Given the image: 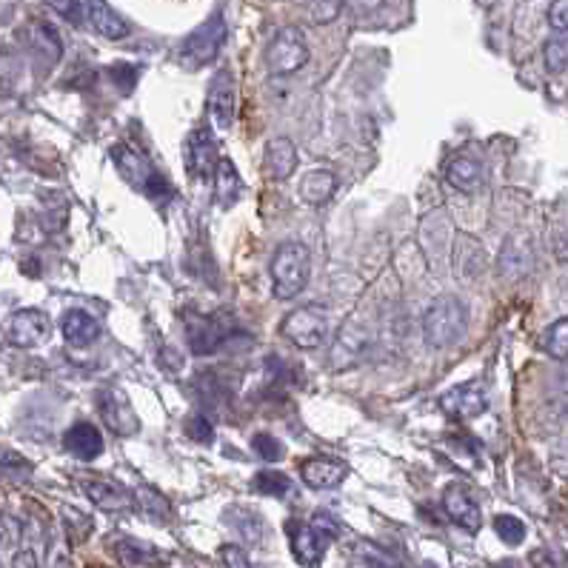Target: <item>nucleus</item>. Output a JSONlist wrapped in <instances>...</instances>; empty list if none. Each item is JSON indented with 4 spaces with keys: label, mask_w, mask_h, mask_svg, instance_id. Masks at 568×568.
Masks as SVG:
<instances>
[{
    "label": "nucleus",
    "mask_w": 568,
    "mask_h": 568,
    "mask_svg": "<svg viewBox=\"0 0 568 568\" xmlns=\"http://www.w3.org/2000/svg\"><path fill=\"white\" fill-rule=\"evenodd\" d=\"M312 277V255L303 243L286 240L272 257V292L277 300H294Z\"/></svg>",
    "instance_id": "nucleus-1"
},
{
    "label": "nucleus",
    "mask_w": 568,
    "mask_h": 568,
    "mask_svg": "<svg viewBox=\"0 0 568 568\" xmlns=\"http://www.w3.org/2000/svg\"><path fill=\"white\" fill-rule=\"evenodd\" d=\"M112 160H115V169L120 172V177L135 192H143L152 200H169L172 197V183L149 163V157L138 152V149H132L129 143H118L112 149Z\"/></svg>",
    "instance_id": "nucleus-2"
},
{
    "label": "nucleus",
    "mask_w": 568,
    "mask_h": 568,
    "mask_svg": "<svg viewBox=\"0 0 568 568\" xmlns=\"http://www.w3.org/2000/svg\"><path fill=\"white\" fill-rule=\"evenodd\" d=\"M466 320H469V312L463 300L454 294H443L423 314V337L431 349H446L466 332Z\"/></svg>",
    "instance_id": "nucleus-3"
},
{
    "label": "nucleus",
    "mask_w": 568,
    "mask_h": 568,
    "mask_svg": "<svg viewBox=\"0 0 568 568\" xmlns=\"http://www.w3.org/2000/svg\"><path fill=\"white\" fill-rule=\"evenodd\" d=\"M226 38H229V26H226L223 15H212L206 23H200L189 38L183 40V46H180V66L189 69V72H197V69L209 66L220 55Z\"/></svg>",
    "instance_id": "nucleus-4"
},
{
    "label": "nucleus",
    "mask_w": 568,
    "mask_h": 568,
    "mask_svg": "<svg viewBox=\"0 0 568 568\" xmlns=\"http://www.w3.org/2000/svg\"><path fill=\"white\" fill-rule=\"evenodd\" d=\"M280 334L294 343L297 349H306V352H314L323 346L326 334H329V312L320 306V303H306L300 309L286 314L283 326H280Z\"/></svg>",
    "instance_id": "nucleus-5"
},
{
    "label": "nucleus",
    "mask_w": 568,
    "mask_h": 568,
    "mask_svg": "<svg viewBox=\"0 0 568 568\" xmlns=\"http://www.w3.org/2000/svg\"><path fill=\"white\" fill-rule=\"evenodd\" d=\"M309 63V40L300 26H283L266 49V66L277 78L300 72Z\"/></svg>",
    "instance_id": "nucleus-6"
},
{
    "label": "nucleus",
    "mask_w": 568,
    "mask_h": 568,
    "mask_svg": "<svg viewBox=\"0 0 568 568\" xmlns=\"http://www.w3.org/2000/svg\"><path fill=\"white\" fill-rule=\"evenodd\" d=\"M98 412L103 423L118 437H135L140 431V417L135 414L123 389H103L98 394Z\"/></svg>",
    "instance_id": "nucleus-7"
},
{
    "label": "nucleus",
    "mask_w": 568,
    "mask_h": 568,
    "mask_svg": "<svg viewBox=\"0 0 568 568\" xmlns=\"http://www.w3.org/2000/svg\"><path fill=\"white\" fill-rule=\"evenodd\" d=\"M369 343H372V337L357 320L343 323V329L334 337L332 354H329V363H332L334 372H346V369L357 366L369 352Z\"/></svg>",
    "instance_id": "nucleus-8"
},
{
    "label": "nucleus",
    "mask_w": 568,
    "mask_h": 568,
    "mask_svg": "<svg viewBox=\"0 0 568 568\" xmlns=\"http://www.w3.org/2000/svg\"><path fill=\"white\" fill-rule=\"evenodd\" d=\"M183 157H186V172L195 177V180H209L215 177L217 163V146L212 132L206 126L195 129L189 138H186V146H183Z\"/></svg>",
    "instance_id": "nucleus-9"
},
{
    "label": "nucleus",
    "mask_w": 568,
    "mask_h": 568,
    "mask_svg": "<svg viewBox=\"0 0 568 568\" xmlns=\"http://www.w3.org/2000/svg\"><path fill=\"white\" fill-rule=\"evenodd\" d=\"M6 334H9L12 346L35 349L52 334V320H49V314L40 312V309H20V312L9 317Z\"/></svg>",
    "instance_id": "nucleus-10"
},
{
    "label": "nucleus",
    "mask_w": 568,
    "mask_h": 568,
    "mask_svg": "<svg viewBox=\"0 0 568 568\" xmlns=\"http://www.w3.org/2000/svg\"><path fill=\"white\" fill-rule=\"evenodd\" d=\"M443 511L449 514L454 526L466 529L469 534H477L483 529V511L477 506V500L469 494V489H463L460 483L446 486V491H443Z\"/></svg>",
    "instance_id": "nucleus-11"
},
{
    "label": "nucleus",
    "mask_w": 568,
    "mask_h": 568,
    "mask_svg": "<svg viewBox=\"0 0 568 568\" xmlns=\"http://www.w3.org/2000/svg\"><path fill=\"white\" fill-rule=\"evenodd\" d=\"M437 406L454 420H471V417H480L489 409V397L477 383H463V386H454L443 394L437 400Z\"/></svg>",
    "instance_id": "nucleus-12"
},
{
    "label": "nucleus",
    "mask_w": 568,
    "mask_h": 568,
    "mask_svg": "<svg viewBox=\"0 0 568 568\" xmlns=\"http://www.w3.org/2000/svg\"><path fill=\"white\" fill-rule=\"evenodd\" d=\"M349 474V466L334 457H309L300 463V480L314 491L337 489Z\"/></svg>",
    "instance_id": "nucleus-13"
},
{
    "label": "nucleus",
    "mask_w": 568,
    "mask_h": 568,
    "mask_svg": "<svg viewBox=\"0 0 568 568\" xmlns=\"http://www.w3.org/2000/svg\"><path fill=\"white\" fill-rule=\"evenodd\" d=\"M80 489L103 511H123L135 503L132 491L126 489V486H120V483H115V480H106V477H83V480H80Z\"/></svg>",
    "instance_id": "nucleus-14"
},
{
    "label": "nucleus",
    "mask_w": 568,
    "mask_h": 568,
    "mask_svg": "<svg viewBox=\"0 0 568 568\" xmlns=\"http://www.w3.org/2000/svg\"><path fill=\"white\" fill-rule=\"evenodd\" d=\"M286 534H289V546H292L294 560L300 566L317 568L323 554H326V543L314 534V529L309 523H300V520H289L286 523Z\"/></svg>",
    "instance_id": "nucleus-15"
},
{
    "label": "nucleus",
    "mask_w": 568,
    "mask_h": 568,
    "mask_svg": "<svg viewBox=\"0 0 568 568\" xmlns=\"http://www.w3.org/2000/svg\"><path fill=\"white\" fill-rule=\"evenodd\" d=\"M186 340H189V349L197 357L203 354L217 352L226 340V332L220 329L215 317H206V314H186Z\"/></svg>",
    "instance_id": "nucleus-16"
},
{
    "label": "nucleus",
    "mask_w": 568,
    "mask_h": 568,
    "mask_svg": "<svg viewBox=\"0 0 568 568\" xmlns=\"http://www.w3.org/2000/svg\"><path fill=\"white\" fill-rule=\"evenodd\" d=\"M209 112L217 129H229L235 120V80L226 69H220L209 86Z\"/></svg>",
    "instance_id": "nucleus-17"
},
{
    "label": "nucleus",
    "mask_w": 568,
    "mask_h": 568,
    "mask_svg": "<svg viewBox=\"0 0 568 568\" xmlns=\"http://www.w3.org/2000/svg\"><path fill=\"white\" fill-rule=\"evenodd\" d=\"M63 449L69 451L75 460L89 463V460H95V457L103 454V434H100L95 423L80 420V423H75L72 429H66V434H63Z\"/></svg>",
    "instance_id": "nucleus-18"
},
{
    "label": "nucleus",
    "mask_w": 568,
    "mask_h": 568,
    "mask_svg": "<svg viewBox=\"0 0 568 568\" xmlns=\"http://www.w3.org/2000/svg\"><path fill=\"white\" fill-rule=\"evenodd\" d=\"M60 332H63V340L75 349H86L92 346L100 337V323L98 317H92L83 309H72V312L63 314L60 320Z\"/></svg>",
    "instance_id": "nucleus-19"
},
{
    "label": "nucleus",
    "mask_w": 568,
    "mask_h": 568,
    "mask_svg": "<svg viewBox=\"0 0 568 568\" xmlns=\"http://www.w3.org/2000/svg\"><path fill=\"white\" fill-rule=\"evenodd\" d=\"M86 20L92 23V29L109 40L129 38L132 26L120 18L118 12L106 3V0H86Z\"/></svg>",
    "instance_id": "nucleus-20"
},
{
    "label": "nucleus",
    "mask_w": 568,
    "mask_h": 568,
    "mask_svg": "<svg viewBox=\"0 0 568 568\" xmlns=\"http://www.w3.org/2000/svg\"><path fill=\"white\" fill-rule=\"evenodd\" d=\"M263 163H266V175L272 177L275 183H283L294 175L297 169V149L289 138H272L266 143V155H263Z\"/></svg>",
    "instance_id": "nucleus-21"
},
{
    "label": "nucleus",
    "mask_w": 568,
    "mask_h": 568,
    "mask_svg": "<svg viewBox=\"0 0 568 568\" xmlns=\"http://www.w3.org/2000/svg\"><path fill=\"white\" fill-rule=\"evenodd\" d=\"M446 180H449L451 189H457L463 195H474L483 186V166L469 155L451 157L449 166H446Z\"/></svg>",
    "instance_id": "nucleus-22"
},
{
    "label": "nucleus",
    "mask_w": 568,
    "mask_h": 568,
    "mask_svg": "<svg viewBox=\"0 0 568 568\" xmlns=\"http://www.w3.org/2000/svg\"><path fill=\"white\" fill-rule=\"evenodd\" d=\"M334 189H337L334 172H329V169H312V172H306V175L300 177L297 195L309 206H323V203L332 200Z\"/></svg>",
    "instance_id": "nucleus-23"
},
{
    "label": "nucleus",
    "mask_w": 568,
    "mask_h": 568,
    "mask_svg": "<svg viewBox=\"0 0 568 568\" xmlns=\"http://www.w3.org/2000/svg\"><path fill=\"white\" fill-rule=\"evenodd\" d=\"M26 38H29L32 52H35L46 66H55L60 60V55H63V43H60V35L55 32L52 23L35 20V23L29 26V32H26Z\"/></svg>",
    "instance_id": "nucleus-24"
},
{
    "label": "nucleus",
    "mask_w": 568,
    "mask_h": 568,
    "mask_svg": "<svg viewBox=\"0 0 568 568\" xmlns=\"http://www.w3.org/2000/svg\"><path fill=\"white\" fill-rule=\"evenodd\" d=\"M243 195V180H240V172L237 166L229 160V157H220L215 172V200L220 209H232L237 200Z\"/></svg>",
    "instance_id": "nucleus-25"
},
{
    "label": "nucleus",
    "mask_w": 568,
    "mask_h": 568,
    "mask_svg": "<svg viewBox=\"0 0 568 568\" xmlns=\"http://www.w3.org/2000/svg\"><path fill=\"white\" fill-rule=\"evenodd\" d=\"M531 269V240L523 235L509 237L500 252V272L509 277H523Z\"/></svg>",
    "instance_id": "nucleus-26"
},
{
    "label": "nucleus",
    "mask_w": 568,
    "mask_h": 568,
    "mask_svg": "<svg viewBox=\"0 0 568 568\" xmlns=\"http://www.w3.org/2000/svg\"><path fill=\"white\" fill-rule=\"evenodd\" d=\"M115 551H118V557L126 566H163V563H166V554H163V551H157L155 546H149V543L132 540V537L118 540V543H115Z\"/></svg>",
    "instance_id": "nucleus-27"
},
{
    "label": "nucleus",
    "mask_w": 568,
    "mask_h": 568,
    "mask_svg": "<svg viewBox=\"0 0 568 568\" xmlns=\"http://www.w3.org/2000/svg\"><path fill=\"white\" fill-rule=\"evenodd\" d=\"M252 486H255V491L269 494V497H286V494L292 491V480H289V474H283V471L266 469L257 471Z\"/></svg>",
    "instance_id": "nucleus-28"
},
{
    "label": "nucleus",
    "mask_w": 568,
    "mask_h": 568,
    "mask_svg": "<svg viewBox=\"0 0 568 568\" xmlns=\"http://www.w3.org/2000/svg\"><path fill=\"white\" fill-rule=\"evenodd\" d=\"M543 352L554 360H568V317L551 323L549 332L543 334Z\"/></svg>",
    "instance_id": "nucleus-29"
},
{
    "label": "nucleus",
    "mask_w": 568,
    "mask_h": 568,
    "mask_svg": "<svg viewBox=\"0 0 568 568\" xmlns=\"http://www.w3.org/2000/svg\"><path fill=\"white\" fill-rule=\"evenodd\" d=\"M494 531L506 546H520L526 540V523L514 514H497L494 517Z\"/></svg>",
    "instance_id": "nucleus-30"
},
{
    "label": "nucleus",
    "mask_w": 568,
    "mask_h": 568,
    "mask_svg": "<svg viewBox=\"0 0 568 568\" xmlns=\"http://www.w3.org/2000/svg\"><path fill=\"white\" fill-rule=\"evenodd\" d=\"M543 55L549 72H563L568 66V32H554V38L546 40Z\"/></svg>",
    "instance_id": "nucleus-31"
},
{
    "label": "nucleus",
    "mask_w": 568,
    "mask_h": 568,
    "mask_svg": "<svg viewBox=\"0 0 568 568\" xmlns=\"http://www.w3.org/2000/svg\"><path fill=\"white\" fill-rule=\"evenodd\" d=\"M343 6H346V0H306V15L317 26H326L340 18Z\"/></svg>",
    "instance_id": "nucleus-32"
},
{
    "label": "nucleus",
    "mask_w": 568,
    "mask_h": 568,
    "mask_svg": "<svg viewBox=\"0 0 568 568\" xmlns=\"http://www.w3.org/2000/svg\"><path fill=\"white\" fill-rule=\"evenodd\" d=\"M252 451H255L260 460H266V463H275V460H280L286 454L283 443L277 437H272V434H266V431H260V434L252 437Z\"/></svg>",
    "instance_id": "nucleus-33"
},
{
    "label": "nucleus",
    "mask_w": 568,
    "mask_h": 568,
    "mask_svg": "<svg viewBox=\"0 0 568 568\" xmlns=\"http://www.w3.org/2000/svg\"><path fill=\"white\" fill-rule=\"evenodd\" d=\"M183 429H186V434H189L195 443H203V446L215 443V426H212L209 417H203V414H192Z\"/></svg>",
    "instance_id": "nucleus-34"
},
{
    "label": "nucleus",
    "mask_w": 568,
    "mask_h": 568,
    "mask_svg": "<svg viewBox=\"0 0 568 568\" xmlns=\"http://www.w3.org/2000/svg\"><path fill=\"white\" fill-rule=\"evenodd\" d=\"M138 503L140 509L146 511V514H152L155 520H163V517H169V503L157 494L155 489H138Z\"/></svg>",
    "instance_id": "nucleus-35"
},
{
    "label": "nucleus",
    "mask_w": 568,
    "mask_h": 568,
    "mask_svg": "<svg viewBox=\"0 0 568 568\" xmlns=\"http://www.w3.org/2000/svg\"><path fill=\"white\" fill-rule=\"evenodd\" d=\"M58 15L69 20V23H75L80 26L83 20H86V3H80V0H46Z\"/></svg>",
    "instance_id": "nucleus-36"
},
{
    "label": "nucleus",
    "mask_w": 568,
    "mask_h": 568,
    "mask_svg": "<svg viewBox=\"0 0 568 568\" xmlns=\"http://www.w3.org/2000/svg\"><path fill=\"white\" fill-rule=\"evenodd\" d=\"M309 526H312L314 534H317V537H320L323 543H329V540H334V537L340 534V523L334 520L329 511H317Z\"/></svg>",
    "instance_id": "nucleus-37"
},
{
    "label": "nucleus",
    "mask_w": 568,
    "mask_h": 568,
    "mask_svg": "<svg viewBox=\"0 0 568 568\" xmlns=\"http://www.w3.org/2000/svg\"><path fill=\"white\" fill-rule=\"evenodd\" d=\"M220 560H223V568H252L249 554L240 549V546H232V543H226L220 549Z\"/></svg>",
    "instance_id": "nucleus-38"
},
{
    "label": "nucleus",
    "mask_w": 568,
    "mask_h": 568,
    "mask_svg": "<svg viewBox=\"0 0 568 568\" xmlns=\"http://www.w3.org/2000/svg\"><path fill=\"white\" fill-rule=\"evenodd\" d=\"M243 517H246L243 523L232 517V520H235L237 531H240L249 543H260V534H263V523H260V517H255L252 511H243Z\"/></svg>",
    "instance_id": "nucleus-39"
},
{
    "label": "nucleus",
    "mask_w": 568,
    "mask_h": 568,
    "mask_svg": "<svg viewBox=\"0 0 568 568\" xmlns=\"http://www.w3.org/2000/svg\"><path fill=\"white\" fill-rule=\"evenodd\" d=\"M549 26L554 32H568V0H551Z\"/></svg>",
    "instance_id": "nucleus-40"
},
{
    "label": "nucleus",
    "mask_w": 568,
    "mask_h": 568,
    "mask_svg": "<svg viewBox=\"0 0 568 568\" xmlns=\"http://www.w3.org/2000/svg\"><path fill=\"white\" fill-rule=\"evenodd\" d=\"M531 566L534 568H566V563H563V557H560V554H554V551L537 549V551H531Z\"/></svg>",
    "instance_id": "nucleus-41"
},
{
    "label": "nucleus",
    "mask_w": 568,
    "mask_h": 568,
    "mask_svg": "<svg viewBox=\"0 0 568 568\" xmlns=\"http://www.w3.org/2000/svg\"><path fill=\"white\" fill-rule=\"evenodd\" d=\"M386 0H346V6L352 9L357 18H366V15H374Z\"/></svg>",
    "instance_id": "nucleus-42"
},
{
    "label": "nucleus",
    "mask_w": 568,
    "mask_h": 568,
    "mask_svg": "<svg viewBox=\"0 0 568 568\" xmlns=\"http://www.w3.org/2000/svg\"><path fill=\"white\" fill-rule=\"evenodd\" d=\"M554 257H557L560 263H568V226L554 235Z\"/></svg>",
    "instance_id": "nucleus-43"
}]
</instances>
